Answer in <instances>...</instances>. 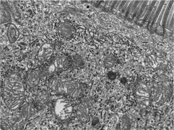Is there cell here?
<instances>
[{"label":"cell","instance_id":"obj_12","mask_svg":"<svg viewBox=\"0 0 174 130\" xmlns=\"http://www.w3.org/2000/svg\"><path fill=\"white\" fill-rule=\"evenodd\" d=\"M156 33L159 35H162L164 34V29L162 26H158L156 29Z\"/></svg>","mask_w":174,"mask_h":130},{"label":"cell","instance_id":"obj_3","mask_svg":"<svg viewBox=\"0 0 174 130\" xmlns=\"http://www.w3.org/2000/svg\"><path fill=\"white\" fill-rule=\"evenodd\" d=\"M54 111L56 116L61 120L68 119L72 116L73 108L70 101L65 97H61L55 101Z\"/></svg>","mask_w":174,"mask_h":130},{"label":"cell","instance_id":"obj_4","mask_svg":"<svg viewBox=\"0 0 174 130\" xmlns=\"http://www.w3.org/2000/svg\"><path fill=\"white\" fill-rule=\"evenodd\" d=\"M66 65V62L63 58H56L52 60L42 70V77L52 76L64 69Z\"/></svg>","mask_w":174,"mask_h":130},{"label":"cell","instance_id":"obj_11","mask_svg":"<svg viewBox=\"0 0 174 130\" xmlns=\"http://www.w3.org/2000/svg\"><path fill=\"white\" fill-rule=\"evenodd\" d=\"M117 76L115 73L112 71H110L107 74L108 78L111 80H114L115 79Z\"/></svg>","mask_w":174,"mask_h":130},{"label":"cell","instance_id":"obj_14","mask_svg":"<svg viewBox=\"0 0 174 130\" xmlns=\"http://www.w3.org/2000/svg\"><path fill=\"white\" fill-rule=\"evenodd\" d=\"M113 40L114 42H118L120 40L119 37L117 36H115L114 37H113Z\"/></svg>","mask_w":174,"mask_h":130},{"label":"cell","instance_id":"obj_10","mask_svg":"<svg viewBox=\"0 0 174 130\" xmlns=\"http://www.w3.org/2000/svg\"><path fill=\"white\" fill-rule=\"evenodd\" d=\"M113 59L111 57H107L105 60L104 65L105 67L110 68L112 67L114 64Z\"/></svg>","mask_w":174,"mask_h":130},{"label":"cell","instance_id":"obj_9","mask_svg":"<svg viewBox=\"0 0 174 130\" xmlns=\"http://www.w3.org/2000/svg\"><path fill=\"white\" fill-rule=\"evenodd\" d=\"M49 99L50 95L48 92L46 90H43L37 94L35 99L37 105L41 106L46 104Z\"/></svg>","mask_w":174,"mask_h":130},{"label":"cell","instance_id":"obj_2","mask_svg":"<svg viewBox=\"0 0 174 130\" xmlns=\"http://www.w3.org/2000/svg\"><path fill=\"white\" fill-rule=\"evenodd\" d=\"M48 86L54 92L67 94L74 98L78 97L82 92V87L79 82L60 77H54L49 80Z\"/></svg>","mask_w":174,"mask_h":130},{"label":"cell","instance_id":"obj_6","mask_svg":"<svg viewBox=\"0 0 174 130\" xmlns=\"http://www.w3.org/2000/svg\"><path fill=\"white\" fill-rule=\"evenodd\" d=\"M42 77L41 71L39 69L33 70L27 75L26 78L27 86L30 88H33L39 83Z\"/></svg>","mask_w":174,"mask_h":130},{"label":"cell","instance_id":"obj_5","mask_svg":"<svg viewBox=\"0 0 174 130\" xmlns=\"http://www.w3.org/2000/svg\"><path fill=\"white\" fill-rule=\"evenodd\" d=\"M53 52V47L50 43H44L38 51L37 54L38 60L41 62L47 61L51 57Z\"/></svg>","mask_w":174,"mask_h":130},{"label":"cell","instance_id":"obj_8","mask_svg":"<svg viewBox=\"0 0 174 130\" xmlns=\"http://www.w3.org/2000/svg\"><path fill=\"white\" fill-rule=\"evenodd\" d=\"M7 36L10 43H13L16 41L19 36V33L18 29L15 25L10 23L8 27L7 30Z\"/></svg>","mask_w":174,"mask_h":130},{"label":"cell","instance_id":"obj_7","mask_svg":"<svg viewBox=\"0 0 174 130\" xmlns=\"http://www.w3.org/2000/svg\"><path fill=\"white\" fill-rule=\"evenodd\" d=\"M76 115L78 119L81 122H86L88 120L89 116V109L86 102H81L78 105L77 109Z\"/></svg>","mask_w":174,"mask_h":130},{"label":"cell","instance_id":"obj_13","mask_svg":"<svg viewBox=\"0 0 174 130\" xmlns=\"http://www.w3.org/2000/svg\"><path fill=\"white\" fill-rule=\"evenodd\" d=\"M127 82V80L125 77H123L121 79L120 82L122 84L126 83Z\"/></svg>","mask_w":174,"mask_h":130},{"label":"cell","instance_id":"obj_1","mask_svg":"<svg viewBox=\"0 0 174 130\" xmlns=\"http://www.w3.org/2000/svg\"><path fill=\"white\" fill-rule=\"evenodd\" d=\"M24 86L17 73H12L5 79L2 90L3 98L7 107L14 110L19 108L25 97Z\"/></svg>","mask_w":174,"mask_h":130}]
</instances>
